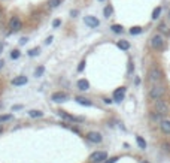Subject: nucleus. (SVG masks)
Instances as JSON below:
<instances>
[{"instance_id": "nucleus-1", "label": "nucleus", "mask_w": 170, "mask_h": 163, "mask_svg": "<svg viewBox=\"0 0 170 163\" xmlns=\"http://www.w3.org/2000/svg\"><path fill=\"white\" fill-rule=\"evenodd\" d=\"M151 46L154 49H157V51H161L164 48V37H163L161 33H157L151 37Z\"/></svg>"}, {"instance_id": "nucleus-2", "label": "nucleus", "mask_w": 170, "mask_h": 163, "mask_svg": "<svg viewBox=\"0 0 170 163\" xmlns=\"http://www.w3.org/2000/svg\"><path fill=\"white\" fill-rule=\"evenodd\" d=\"M164 93H166V89H164L163 85H160V84H154V87L149 90V96H151V99H154V100L161 99V97L164 96Z\"/></svg>"}, {"instance_id": "nucleus-3", "label": "nucleus", "mask_w": 170, "mask_h": 163, "mask_svg": "<svg viewBox=\"0 0 170 163\" xmlns=\"http://www.w3.org/2000/svg\"><path fill=\"white\" fill-rule=\"evenodd\" d=\"M169 103L166 100H161V99H157L155 100V112H158V115H166L169 114Z\"/></svg>"}, {"instance_id": "nucleus-4", "label": "nucleus", "mask_w": 170, "mask_h": 163, "mask_svg": "<svg viewBox=\"0 0 170 163\" xmlns=\"http://www.w3.org/2000/svg\"><path fill=\"white\" fill-rule=\"evenodd\" d=\"M148 79H149V82H152V84H158V82L163 79V72H161L160 69H157V67H152V69L149 70V73H148Z\"/></svg>"}, {"instance_id": "nucleus-5", "label": "nucleus", "mask_w": 170, "mask_h": 163, "mask_svg": "<svg viewBox=\"0 0 170 163\" xmlns=\"http://www.w3.org/2000/svg\"><path fill=\"white\" fill-rule=\"evenodd\" d=\"M108 159V154L104 153V151H96L90 156V162L91 163H101Z\"/></svg>"}, {"instance_id": "nucleus-6", "label": "nucleus", "mask_w": 170, "mask_h": 163, "mask_svg": "<svg viewBox=\"0 0 170 163\" xmlns=\"http://www.w3.org/2000/svg\"><path fill=\"white\" fill-rule=\"evenodd\" d=\"M21 27H22L21 20L18 17H12L10 21H9V29H10V32H20Z\"/></svg>"}, {"instance_id": "nucleus-7", "label": "nucleus", "mask_w": 170, "mask_h": 163, "mask_svg": "<svg viewBox=\"0 0 170 163\" xmlns=\"http://www.w3.org/2000/svg\"><path fill=\"white\" fill-rule=\"evenodd\" d=\"M84 21H85L87 26L91 27V29H96V27L100 26V21L97 20V17H93V15H87V17L84 18Z\"/></svg>"}, {"instance_id": "nucleus-8", "label": "nucleus", "mask_w": 170, "mask_h": 163, "mask_svg": "<svg viewBox=\"0 0 170 163\" xmlns=\"http://www.w3.org/2000/svg\"><path fill=\"white\" fill-rule=\"evenodd\" d=\"M85 138H87L90 142H94V144H100L103 141V138H101V135L99 132H90V133H87Z\"/></svg>"}, {"instance_id": "nucleus-9", "label": "nucleus", "mask_w": 170, "mask_h": 163, "mask_svg": "<svg viewBox=\"0 0 170 163\" xmlns=\"http://www.w3.org/2000/svg\"><path fill=\"white\" fill-rule=\"evenodd\" d=\"M69 99V96L66 93H63V91H57L51 96V100L52 102H66V100Z\"/></svg>"}, {"instance_id": "nucleus-10", "label": "nucleus", "mask_w": 170, "mask_h": 163, "mask_svg": "<svg viewBox=\"0 0 170 163\" xmlns=\"http://www.w3.org/2000/svg\"><path fill=\"white\" fill-rule=\"evenodd\" d=\"M58 115H60V117H63L64 120H69V121H84V118H81V117H75V115H70V114H67L66 111H58Z\"/></svg>"}, {"instance_id": "nucleus-11", "label": "nucleus", "mask_w": 170, "mask_h": 163, "mask_svg": "<svg viewBox=\"0 0 170 163\" xmlns=\"http://www.w3.org/2000/svg\"><path fill=\"white\" fill-rule=\"evenodd\" d=\"M124 96H125V87H121V89L115 90V93H113V100H115V102H121V100L124 99Z\"/></svg>"}, {"instance_id": "nucleus-12", "label": "nucleus", "mask_w": 170, "mask_h": 163, "mask_svg": "<svg viewBox=\"0 0 170 163\" xmlns=\"http://www.w3.org/2000/svg\"><path fill=\"white\" fill-rule=\"evenodd\" d=\"M160 127H161V132L164 135H170V120H163Z\"/></svg>"}, {"instance_id": "nucleus-13", "label": "nucleus", "mask_w": 170, "mask_h": 163, "mask_svg": "<svg viewBox=\"0 0 170 163\" xmlns=\"http://www.w3.org/2000/svg\"><path fill=\"white\" fill-rule=\"evenodd\" d=\"M27 77H17V78H14L12 79V84L14 85H17V87H20V85H25L27 84Z\"/></svg>"}, {"instance_id": "nucleus-14", "label": "nucleus", "mask_w": 170, "mask_h": 163, "mask_svg": "<svg viewBox=\"0 0 170 163\" xmlns=\"http://www.w3.org/2000/svg\"><path fill=\"white\" fill-rule=\"evenodd\" d=\"M78 89L82 90V91H87L90 89V82L87 79H79V81H78Z\"/></svg>"}, {"instance_id": "nucleus-15", "label": "nucleus", "mask_w": 170, "mask_h": 163, "mask_svg": "<svg viewBox=\"0 0 170 163\" xmlns=\"http://www.w3.org/2000/svg\"><path fill=\"white\" fill-rule=\"evenodd\" d=\"M76 102L79 103V105H85V106H91V105H93V102H91L90 99L82 97V96H78V97H76Z\"/></svg>"}, {"instance_id": "nucleus-16", "label": "nucleus", "mask_w": 170, "mask_h": 163, "mask_svg": "<svg viewBox=\"0 0 170 163\" xmlns=\"http://www.w3.org/2000/svg\"><path fill=\"white\" fill-rule=\"evenodd\" d=\"M118 48H121L122 51H128L130 49V42H127V41H118Z\"/></svg>"}, {"instance_id": "nucleus-17", "label": "nucleus", "mask_w": 170, "mask_h": 163, "mask_svg": "<svg viewBox=\"0 0 170 163\" xmlns=\"http://www.w3.org/2000/svg\"><path fill=\"white\" fill-rule=\"evenodd\" d=\"M136 142H137L139 148H142V150H145V148H146V141L143 139L142 136H136Z\"/></svg>"}, {"instance_id": "nucleus-18", "label": "nucleus", "mask_w": 170, "mask_h": 163, "mask_svg": "<svg viewBox=\"0 0 170 163\" xmlns=\"http://www.w3.org/2000/svg\"><path fill=\"white\" fill-rule=\"evenodd\" d=\"M29 115H30L31 118H41V117L43 115V112H41V111H36V109H33V111H30V112H29Z\"/></svg>"}, {"instance_id": "nucleus-19", "label": "nucleus", "mask_w": 170, "mask_h": 163, "mask_svg": "<svg viewBox=\"0 0 170 163\" xmlns=\"http://www.w3.org/2000/svg\"><path fill=\"white\" fill-rule=\"evenodd\" d=\"M112 12H113V8H112L111 5H108L106 8H104V11H103V15L106 17V18H109V17L112 15Z\"/></svg>"}, {"instance_id": "nucleus-20", "label": "nucleus", "mask_w": 170, "mask_h": 163, "mask_svg": "<svg viewBox=\"0 0 170 163\" xmlns=\"http://www.w3.org/2000/svg\"><path fill=\"white\" fill-rule=\"evenodd\" d=\"M58 5H61V0H48V6H49L51 9L57 8Z\"/></svg>"}, {"instance_id": "nucleus-21", "label": "nucleus", "mask_w": 170, "mask_h": 163, "mask_svg": "<svg viewBox=\"0 0 170 163\" xmlns=\"http://www.w3.org/2000/svg\"><path fill=\"white\" fill-rule=\"evenodd\" d=\"M160 14H161V6L155 8V9L152 11V20H157V18L160 17Z\"/></svg>"}, {"instance_id": "nucleus-22", "label": "nucleus", "mask_w": 170, "mask_h": 163, "mask_svg": "<svg viewBox=\"0 0 170 163\" xmlns=\"http://www.w3.org/2000/svg\"><path fill=\"white\" fill-rule=\"evenodd\" d=\"M111 29L113 33H122V26H120V24H113V26H111Z\"/></svg>"}, {"instance_id": "nucleus-23", "label": "nucleus", "mask_w": 170, "mask_h": 163, "mask_svg": "<svg viewBox=\"0 0 170 163\" xmlns=\"http://www.w3.org/2000/svg\"><path fill=\"white\" fill-rule=\"evenodd\" d=\"M158 29H160V33H163V34H169L170 33V30H169V27L166 26V24H160Z\"/></svg>"}, {"instance_id": "nucleus-24", "label": "nucleus", "mask_w": 170, "mask_h": 163, "mask_svg": "<svg viewBox=\"0 0 170 163\" xmlns=\"http://www.w3.org/2000/svg\"><path fill=\"white\" fill-rule=\"evenodd\" d=\"M12 118H14V115H12V114H6V115H0V123H5V121H10Z\"/></svg>"}, {"instance_id": "nucleus-25", "label": "nucleus", "mask_w": 170, "mask_h": 163, "mask_svg": "<svg viewBox=\"0 0 170 163\" xmlns=\"http://www.w3.org/2000/svg\"><path fill=\"white\" fill-rule=\"evenodd\" d=\"M139 33H142V27H139V26H134L130 29V34H139Z\"/></svg>"}, {"instance_id": "nucleus-26", "label": "nucleus", "mask_w": 170, "mask_h": 163, "mask_svg": "<svg viewBox=\"0 0 170 163\" xmlns=\"http://www.w3.org/2000/svg\"><path fill=\"white\" fill-rule=\"evenodd\" d=\"M43 72H45V67H43V66H39V67L34 70V75H36V77H42Z\"/></svg>"}, {"instance_id": "nucleus-27", "label": "nucleus", "mask_w": 170, "mask_h": 163, "mask_svg": "<svg viewBox=\"0 0 170 163\" xmlns=\"http://www.w3.org/2000/svg\"><path fill=\"white\" fill-rule=\"evenodd\" d=\"M39 53H41V49H39V48H33V49H30V51H29V56L34 57V56H39Z\"/></svg>"}, {"instance_id": "nucleus-28", "label": "nucleus", "mask_w": 170, "mask_h": 163, "mask_svg": "<svg viewBox=\"0 0 170 163\" xmlns=\"http://www.w3.org/2000/svg\"><path fill=\"white\" fill-rule=\"evenodd\" d=\"M10 57L14 58V60H17V58L20 57V51H18V49H14V51L10 53Z\"/></svg>"}, {"instance_id": "nucleus-29", "label": "nucleus", "mask_w": 170, "mask_h": 163, "mask_svg": "<svg viewBox=\"0 0 170 163\" xmlns=\"http://www.w3.org/2000/svg\"><path fill=\"white\" fill-rule=\"evenodd\" d=\"M60 24H61V21H60V20H54V21H52V27L57 29V27H60Z\"/></svg>"}, {"instance_id": "nucleus-30", "label": "nucleus", "mask_w": 170, "mask_h": 163, "mask_svg": "<svg viewBox=\"0 0 170 163\" xmlns=\"http://www.w3.org/2000/svg\"><path fill=\"white\" fill-rule=\"evenodd\" d=\"M84 66H85V60H82L81 63H79V66H78V70L82 72V70H84Z\"/></svg>"}, {"instance_id": "nucleus-31", "label": "nucleus", "mask_w": 170, "mask_h": 163, "mask_svg": "<svg viewBox=\"0 0 170 163\" xmlns=\"http://www.w3.org/2000/svg\"><path fill=\"white\" fill-rule=\"evenodd\" d=\"M116 160H120V159H118V157H112V159H109V160L106 159V162H104V163H115Z\"/></svg>"}, {"instance_id": "nucleus-32", "label": "nucleus", "mask_w": 170, "mask_h": 163, "mask_svg": "<svg viewBox=\"0 0 170 163\" xmlns=\"http://www.w3.org/2000/svg\"><path fill=\"white\" fill-rule=\"evenodd\" d=\"M20 42H21V45H24V44H25V42H27V37H22V39H21V41H20Z\"/></svg>"}, {"instance_id": "nucleus-33", "label": "nucleus", "mask_w": 170, "mask_h": 163, "mask_svg": "<svg viewBox=\"0 0 170 163\" xmlns=\"http://www.w3.org/2000/svg\"><path fill=\"white\" fill-rule=\"evenodd\" d=\"M45 42H46V44H51V42H52V36H49V37H48V39H46Z\"/></svg>"}, {"instance_id": "nucleus-34", "label": "nucleus", "mask_w": 170, "mask_h": 163, "mask_svg": "<svg viewBox=\"0 0 170 163\" xmlns=\"http://www.w3.org/2000/svg\"><path fill=\"white\" fill-rule=\"evenodd\" d=\"M70 15H72V17H75V15H78V11H72V12H70Z\"/></svg>"}, {"instance_id": "nucleus-35", "label": "nucleus", "mask_w": 170, "mask_h": 163, "mask_svg": "<svg viewBox=\"0 0 170 163\" xmlns=\"http://www.w3.org/2000/svg\"><path fill=\"white\" fill-rule=\"evenodd\" d=\"M21 108H22L21 105H17V106H14V108H12V109H21Z\"/></svg>"}, {"instance_id": "nucleus-36", "label": "nucleus", "mask_w": 170, "mask_h": 163, "mask_svg": "<svg viewBox=\"0 0 170 163\" xmlns=\"http://www.w3.org/2000/svg\"><path fill=\"white\" fill-rule=\"evenodd\" d=\"M3 65H5V61H3V60H0V69L3 67Z\"/></svg>"}, {"instance_id": "nucleus-37", "label": "nucleus", "mask_w": 170, "mask_h": 163, "mask_svg": "<svg viewBox=\"0 0 170 163\" xmlns=\"http://www.w3.org/2000/svg\"><path fill=\"white\" fill-rule=\"evenodd\" d=\"M2 51H3V45H2V44H0V53H2Z\"/></svg>"}, {"instance_id": "nucleus-38", "label": "nucleus", "mask_w": 170, "mask_h": 163, "mask_svg": "<svg viewBox=\"0 0 170 163\" xmlns=\"http://www.w3.org/2000/svg\"><path fill=\"white\" fill-rule=\"evenodd\" d=\"M2 132H3V127H2V126H0V133H2Z\"/></svg>"}, {"instance_id": "nucleus-39", "label": "nucleus", "mask_w": 170, "mask_h": 163, "mask_svg": "<svg viewBox=\"0 0 170 163\" xmlns=\"http://www.w3.org/2000/svg\"><path fill=\"white\" fill-rule=\"evenodd\" d=\"M169 21H170V11H169Z\"/></svg>"}, {"instance_id": "nucleus-40", "label": "nucleus", "mask_w": 170, "mask_h": 163, "mask_svg": "<svg viewBox=\"0 0 170 163\" xmlns=\"http://www.w3.org/2000/svg\"><path fill=\"white\" fill-rule=\"evenodd\" d=\"M143 163H148V162H143Z\"/></svg>"}, {"instance_id": "nucleus-41", "label": "nucleus", "mask_w": 170, "mask_h": 163, "mask_svg": "<svg viewBox=\"0 0 170 163\" xmlns=\"http://www.w3.org/2000/svg\"><path fill=\"white\" fill-rule=\"evenodd\" d=\"M0 14H2V11H0Z\"/></svg>"}, {"instance_id": "nucleus-42", "label": "nucleus", "mask_w": 170, "mask_h": 163, "mask_svg": "<svg viewBox=\"0 0 170 163\" xmlns=\"http://www.w3.org/2000/svg\"><path fill=\"white\" fill-rule=\"evenodd\" d=\"M100 2H103V0H100Z\"/></svg>"}]
</instances>
